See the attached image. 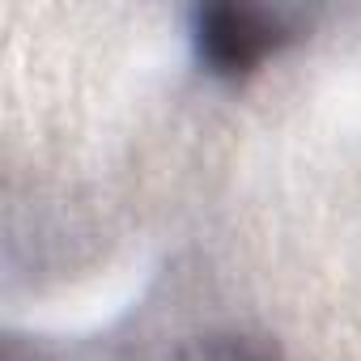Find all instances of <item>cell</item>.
<instances>
[{
  "label": "cell",
  "instance_id": "obj_1",
  "mask_svg": "<svg viewBox=\"0 0 361 361\" xmlns=\"http://www.w3.org/2000/svg\"><path fill=\"white\" fill-rule=\"evenodd\" d=\"M276 43V22L259 18L255 9H209L200 13V56L213 64V73H247L264 60V51Z\"/></svg>",
  "mask_w": 361,
  "mask_h": 361
}]
</instances>
